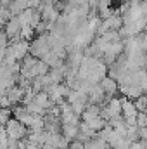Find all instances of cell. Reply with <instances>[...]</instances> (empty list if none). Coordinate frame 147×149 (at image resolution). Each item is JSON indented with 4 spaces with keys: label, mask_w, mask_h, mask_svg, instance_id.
I'll list each match as a JSON object with an SVG mask.
<instances>
[{
    "label": "cell",
    "mask_w": 147,
    "mask_h": 149,
    "mask_svg": "<svg viewBox=\"0 0 147 149\" xmlns=\"http://www.w3.org/2000/svg\"><path fill=\"white\" fill-rule=\"evenodd\" d=\"M99 87H101V88L104 90V94H106V95H109V97H112V95H116V94H118V81H116L114 78L107 76V74L101 78Z\"/></svg>",
    "instance_id": "3"
},
{
    "label": "cell",
    "mask_w": 147,
    "mask_h": 149,
    "mask_svg": "<svg viewBox=\"0 0 147 149\" xmlns=\"http://www.w3.org/2000/svg\"><path fill=\"white\" fill-rule=\"evenodd\" d=\"M133 104H135V109H137V111H146V108H147L146 94H142V95H139L137 99H133Z\"/></svg>",
    "instance_id": "9"
},
{
    "label": "cell",
    "mask_w": 147,
    "mask_h": 149,
    "mask_svg": "<svg viewBox=\"0 0 147 149\" xmlns=\"http://www.w3.org/2000/svg\"><path fill=\"white\" fill-rule=\"evenodd\" d=\"M10 116H12L10 108H0V125H5Z\"/></svg>",
    "instance_id": "13"
},
{
    "label": "cell",
    "mask_w": 147,
    "mask_h": 149,
    "mask_svg": "<svg viewBox=\"0 0 147 149\" xmlns=\"http://www.w3.org/2000/svg\"><path fill=\"white\" fill-rule=\"evenodd\" d=\"M128 149H146V141H144V139L132 141V142L128 144Z\"/></svg>",
    "instance_id": "14"
},
{
    "label": "cell",
    "mask_w": 147,
    "mask_h": 149,
    "mask_svg": "<svg viewBox=\"0 0 147 149\" xmlns=\"http://www.w3.org/2000/svg\"><path fill=\"white\" fill-rule=\"evenodd\" d=\"M24 106H26L28 113H31V114H43V113H45V109H43L40 104H37L35 101H31V102H28V104H24Z\"/></svg>",
    "instance_id": "10"
},
{
    "label": "cell",
    "mask_w": 147,
    "mask_h": 149,
    "mask_svg": "<svg viewBox=\"0 0 147 149\" xmlns=\"http://www.w3.org/2000/svg\"><path fill=\"white\" fill-rule=\"evenodd\" d=\"M35 70H37V76H40V74H47L50 68H49V66H47V64H45L42 59H38L37 64H35Z\"/></svg>",
    "instance_id": "11"
},
{
    "label": "cell",
    "mask_w": 147,
    "mask_h": 149,
    "mask_svg": "<svg viewBox=\"0 0 147 149\" xmlns=\"http://www.w3.org/2000/svg\"><path fill=\"white\" fill-rule=\"evenodd\" d=\"M5 35L7 38H19V30H21V24H19V19L17 16H10L7 21H5Z\"/></svg>",
    "instance_id": "2"
},
{
    "label": "cell",
    "mask_w": 147,
    "mask_h": 149,
    "mask_svg": "<svg viewBox=\"0 0 147 149\" xmlns=\"http://www.w3.org/2000/svg\"><path fill=\"white\" fill-rule=\"evenodd\" d=\"M23 94H24V88H23V87H19L17 83H16V85H12V87H9V88L5 90V97L9 99L10 106L19 104V102H21V99H23Z\"/></svg>",
    "instance_id": "4"
},
{
    "label": "cell",
    "mask_w": 147,
    "mask_h": 149,
    "mask_svg": "<svg viewBox=\"0 0 147 149\" xmlns=\"http://www.w3.org/2000/svg\"><path fill=\"white\" fill-rule=\"evenodd\" d=\"M135 125H137V127H147L146 111H139L137 113V116H135Z\"/></svg>",
    "instance_id": "12"
},
{
    "label": "cell",
    "mask_w": 147,
    "mask_h": 149,
    "mask_svg": "<svg viewBox=\"0 0 147 149\" xmlns=\"http://www.w3.org/2000/svg\"><path fill=\"white\" fill-rule=\"evenodd\" d=\"M33 101H35L37 104H40L43 109H49L50 106H54V102L50 101V97H49V94H47L45 90H40V92H37V94H35V97H33Z\"/></svg>",
    "instance_id": "7"
},
{
    "label": "cell",
    "mask_w": 147,
    "mask_h": 149,
    "mask_svg": "<svg viewBox=\"0 0 147 149\" xmlns=\"http://www.w3.org/2000/svg\"><path fill=\"white\" fill-rule=\"evenodd\" d=\"M61 134L69 139V141H74L78 137V125H73V123H62L61 125Z\"/></svg>",
    "instance_id": "6"
},
{
    "label": "cell",
    "mask_w": 147,
    "mask_h": 149,
    "mask_svg": "<svg viewBox=\"0 0 147 149\" xmlns=\"http://www.w3.org/2000/svg\"><path fill=\"white\" fill-rule=\"evenodd\" d=\"M49 141L52 142V146L55 149H68V146H69V139H66L61 132H57V134H50L49 135Z\"/></svg>",
    "instance_id": "5"
},
{
    "label": "cell",
    "mask_w": 147,
    "mask_h": 149,
    "mask_svg": "<svg viewBox=\"0 0 147 149\" xmlns=\"http://www.w3.org/2000/svg\"><path fill=\"white\" fill-rule=\"evenodd\" d=\"M68 149H83V142H80V141H71L69 142V146H68Z\"/></svg>",
    "instance_id": "15"
},
{
    "label": "cell",
    "mask_w": 147,
    "mask_h": 149,
    "mask_svg": "<svg viewBox=\"0 0 147 149\" xmlns=\"http://www.w3.org/2000/svg\"><path fill=\"white\" fill-rule=\"evenodd\" d=\"M3 128H5L7 139H10V141L24 139V137H26V134H28V127H26V125H23L19 120H16V118H12V116L7 120V123L3 125Z\"/></svg>",
    "instance_id": "1"
},
{
    "label": "cell",
    "mask_w": 147,
    "mask_h": 149,
    "mask_svg": "<svg viewBox=\"0 0 147 149\" xmlns=\"http://www.w3.org/2000/svg\"><path fill=\"white\" fill-rule=\"evenodd\" d=\"M12 0H0V5H3V7H7L9 3H10Z\"/></svg>",
    "instance_id": "16"
},
{
    "label": "cell",
    "mask_w": 147,
    "mask_h": 149,
    "mask_svg": "<svg viewBox=\"0 0 147 149\" xmlns=\"http://www.w3.org/2000/svg\"><path fill=\"white\" fill-rule=\"evenodd\" d=\"M85 123H87V125L95 132V134H97L101 128H104V127H106V123H107V121H106L104 118H101V116H95V118H92L90 121H85Z\"/></svg>",
    "instance_id": "8"
}]
</instances>
